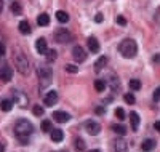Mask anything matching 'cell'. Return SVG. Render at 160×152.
I'll use <instances>...</instances> for the list:
<instances>
[{
	"label": "cell",
	"instance_id": "obj_40",
	"mask_svg": "<svg viewBox=\"0 0 160 152\" xmlns=\"http://www.w3.org/2000/svg\"><path fill=\"white\" fill-rule=\"evenodd\" d=\"M0 54H2V56L5 54V45H3V42L0 43Z\"/></svg>",
	"mask_w": 160,
	"mask_h": 152
},
{
	"label": "cell",
	"instance_id": "obj_5",
	"mask_svg": "<svg viewBox=\"0 0 160 152\" xmlns=\"http://www.w3.org/2000/svg\"><path fill=\"white\" fill-rule=\"evenodd\" d=\"M71 40H72V34L68 29L59 27V29L55 31V42H58V43H69Z\"/></svg>",
	"mask_w": 160,
	"mask_h": 152
},
{
	"label": "cell",
	"instance_id": "obj_34",
	"mask_svg": "<svg viewBox=\"0 0 160 152\" xmlns=\"http://www.w3.org/2000/svg\"><path fill=\"white\" fill-rule=\"evenodd\" d=\"M66 71L71 72V74H77L78 72V67L75 64H68V66H66Z\"/></svg>",
	"mask_w": 160,
	"mask_h": 152
},
{
	"label": "cell",
	"instance_id": "obj_39",
	"mask_svg": "<svg viewBox=\"0 0 160 152\" xmlns=\"http://www.w3.org/2000/svg\"><path fill=\"white\" fill-rule=\"evenodd\" d=\"M154 128H155V130H157V131L160 133V120H157V122L154 123Z\"/></svg>",
	"mask_w": 160,
	"mask_h": 152
},
{
	"label": "cell",
	"instance_id": "obj_6",
	"mask_svg": "<svg viewBox=\"0 0 160 152\" xmlns=\"http://www.w3.org/2000/svg\"><path fill=\"white\" fill-rule=\"evenodd\" d=\"M72 58L75 63H83L87 59V51L83 47H80V45H75L72 48Z\"/></svg>",
	"mask_w": 160,
	"mask_h": 152
},
{
	"label": "cell",
	"instance_id": "obj_7",
	"mask_svg": "<svg viewBox=\"0 0 160 152\" xmlns=\"http://www.w3.org/2000/svg\"><path fill=\"white\" fill-rule=\"evenodd\" d=\"M85 130H87L88 134L96 136V134L101 133V125H99L98 122H95V120H88V122L85 123Z\"/></svg>",
	"mask_w": 160,
	"mask_h": 152
},
{
	"label": "cell",
	"instance_id": "obj_8",
	"mask_svg": "<svg viewBox=\"0 0 160 152\" xmlns=\"http://www.w3.org/2000/svg\"><path fill=\"white\" fill-rule=\"evenodd\" d=\"M56 101H58V93H56L55 90H51V91H48V93L45 94V99H43L45 106L51 107V106L56 104Z\"/></svg>",
	"mask_w": 160,
	"mask_h": 152
},
{
	"label": "cell",
	"instance_id": "obj_22",
	"mask_svg": "<svg viewBox=\"0 0 160 152\" xmlns=\"http://www.w3.org/2000/svg\"><path fill=\"white\" fill-rule=\"evenodd\" d=\"M106 64H108V58H106V56H101V58L95 63V71H96V72H101V69H102Z\"/></svg>",
	"mask_w": 160,
	"mask_h": 152
},
{
	"label": "cell",
	"instance_id": "obj_36",
	"mask_svg": "<svg viewBox=\"0 0 160 152\" xmlns=\"http://www.w3.org/2000/svg\"><path fill=\"white\" fill-rule=\"evenodd\" d=\"M117 24H120V26H127V19H125L123 16H117Z\"/></svg>",
	"mask_w": 160,
	"mask_h": 152
},
{
	"label": "cell",
	"instance_id": "obj_37",
	"mask_svg": "<svg viewBox=\"0 0 160 152\" xmlns=\"http://www.w3.org/2000/svg\"><path fill=\"white\" fill-rule=\"evenodd\" d=\"M102 19H104V16L101 15V13H98V15L95 16V21H96V23H102Z\"/></svg>",
	"mask_w": 160,
	"mask_h": 152
},
{
	"label": "cell",
	"instance_id": "obj_10",
	"mask_svg": "<svg viewBox=\"0 0 160 152\" xmlns=\"http://www.w3.org/2000/svg\"><path fill=\"white\" fill-rule=\"evenodd\" d=\"M35 50H37V53H40V54H47V53H48V45H47V40H45L43 37L37 38Z\"/></svg>",
	"mask_w": 160,
	"mask_h": 152
},
{
	"label": "cell",
	"instance_id": "obj_29",
	"mask_svg": "<svg viewBox=\"0 0 160 152\" xmlns=\"http://www.w3.org/2000/svg\"><path fill=\"white\" fill-rule=\"evenodd\" d=\"M32 112H34V115L40 117V115H43V107L37 104V106H34V107H32Z\"/></svg>",
	"mask_w": 160,
	"mask_h": 152
},
{
	"label": "cell",
	"instance_id": "obj_41",
	"mask_svg": "<svg viewBox=\"0 0 160 152\" xmlns=\"http://www.w3.org/2000/svg\"><path fill=\"white\" fill-rule=\"evenodd\" d=\"M96 114L102 115V114H104V109H102V107H96Z\"/></svg>",
	"mask_w": 160,
	"mask_h": 152
},
{
	"label": "cell",
	"instance_id": "obj_11",
	"mask_svg": "<svg viewBox=\"0 0 160 152\" xmlns=\"http://www.w3.org/2000/svg\"><path fill=\"white\" fill-rule=\"evenodd\" d=\"M11 77H13V71H11V67L10 66H2V71H0V79H2V82H10L11 80Z\"/></svg>",
	"mask_w": 160,
	"mask_h": 152
},
{
	"label": "cell",
	"instance_id": "obj_1",
	"mask_svg": "<svg viewBox=\"0 0 160 152\" xmlns=\"http://www.w3.org/2000/svg\"><path fill=\"white\" fill-rule=\"evenodd\" d=\"M118 51L125 59H131L138 54V43L133 38H123L118 45Z\"/></svg>",
	"mask_w": 160,
	"mask_h": 152
},
{
	"label": "cell",
	"instance_id": "obj_24",
	"mask_svg": "<svg viewBox=\"0 0 160 152\" xmlns=\"http://www.w3.org/2000/svg\"><path fill=\"white\" fill-rule=\"evenodd\" d=\"M74 146H75V149H77L78 152H83V150L87 149V146H85V141L82 139V138H77V139H75V143H74Z\"/></svg>",
	"mask_w": 160,
	"mask_h": 152
},
{
	"label": "cell",
	"instance_id": "obj_35",
	"mask_svg": "<svg viewBox=\"0 0 160 152\" xmlns=\"http://www.w3.org/2000/svg\"><path fill=\"white\" fill-rule=\"evenodd\" d=\"M152 98H154V101L157 103V101H160V87H157L155 88V91H154V94H152Z\"/></svg>",
	"mask_w": 160,
	"mask_h": 152
},
{
	"label": "cell",
	"instance_id": "obj_26",
	"mask_svg": "<svg viewBox=\"0 0 160 152\" xmlns=\"http://www.w3.org/2000/svg\"><path fill=\"white\" fill-rule=\"evenodd\" d=\"M112 128H114V131L118 133L120 136H125V134H127V128H125L123 125H112Z\"/></svg>",
	"mask_w": 160,
	"mask_h": 152
},
{
	"label": "cell",
	"instance_id": "obj_32",
	"mask_svg": "<svg viewBox=\"0 0 160 152\" xmlns=\"http://www.w3.org/2000/svg\"><path fill=\"white\" fill-rule=\"evenodd\" d=\"M115 117H117L118 120H123V119H125V110H123L122 107H117V109H115Z\"/></svg>",
	"mask_w": 160,
	"mask_h": 152
},
{
	"label": "cell",
	"instance_id": "obj_17",
	"mask_svg": "<svg viewBox=\"0 0 160 152\" xmlns=\"http://www.w3.org/2000/svg\"><path fill=\"white\" fill-rule=\"evenodd\" d=\"M37 24H38V26H42V27L48 26V24H50V16L47 15V13H42V15H38V16H37Z\"/></svg>",
	"mask_w": 160,
	"mask_h": 152
},
{
	"label": "cell",
	"instance_id": "obj_15",
	"mask_svg": "<svg viewBox=\"0 0 160 152\" xmlns=\"http://www.w3.org/2000/svg\"><path fill=\"white\" fill-rule=\"evenodd\" d=\"M114 149L115 152H128V144L125 139H117L114 144Z\"/></svg>",
	"mask_w": 160,
	"mask_h": 152
},
{
	"label": "cell",
	"instance_id": "obj_14",
	"mask_svg": "<svg viewBox=\"0 0 160 152\" xmlns=\"http://www.w3.org/2000/svg\"><path fill=\"white\" fill-rule=\"evenodd\" d=\"M88 50L91 53H98L99 51V42H98L96 37H90L88 38Z\"/></svg>",
	"mask_w": 160,
	"mask_h": 152
},
{
	"label": "cell",
	"instance_id": "obj_2",
	"mask_svg": "<svg viewBox=\"0 0 160 152\" xmlns=\"http://www.w3.org/2000/svg\"><path fill=\"white\" fill-rule=\"evenodd\" d=\"M34 131V125L28 120V119H18L15 123V133L18 138H29V134H32Z\"/></svg>",
	"mask_w": 160,
	"mask_h": 152
},
{
	"label": "cell",
	"instance_id": "obj_19",
	"mask_svg": "<svg viewBox=\"0 0 160 152\" xmlns=\"http://www.w3.org/2000/svg\"><path fill=\"white\" fill-rule=\"evenodd\" d=\"M18 27H19V32L21 34H24V35L31 34V24H29V21H21Z\"/></svg>",
	"mask_w": 160,
	"mask_h": 152
},
{
	"label": "cell",
	"instance_id": "obj_23",
	"mask_svg": "<svg viewBox=\"0 0 160 152\" xmlns=\"http://www.w3.org/2000/svg\"><path fill=\"white\" fill-rule=\"evenodd\" d=\"M106 87H108V84H106V80H101V79L95 80V88H96V91H98V93L104 91V90H106Z\"/></svg>",
	"mask_w": 160,
	"mask_h": 152
},
{
	"label": "cell",
	"instance_id": "obj_31",
	"mask_svg": "<svg viewBox=\"0 0 160 152\" xmlns=\"http://www.w3.org/2000/svg\"><path fill=\"white\" fill-rule=\"evenodd\" d=\"M45 56H47V59H48V61H55V59L58 58V54H56V51H55V50H48V53L45 54Z\"/></svg>",
	"mask_w": 160,
	"mask_h": 152
},
{
	"label": "cell",
	"instance_id": "obj_42",
	"mask_svg": "<svg viewBox=\"0 0 160 152\" xmlns=\"http://www.w3.org/2000/svg\"><path fill=\"white\" fill-rule=\"evenodd\" d=\"M3 150H5V144L2 143V146H0V152H3Z\"/></svg>",
	"mask_w": 160,
	"mask_h": 152
},
{
	"label": "cell",
	"instance_id": "obj_21",
	"mask_svg": "<svg viewBox=\"0 0 160 152\" xmlns=\"http://www.w3.org/2000/svg\"><path fill=\"white\" fill-rule=\"evenodd\" d=\"M56 19L61 23V24H66L69 21V15L66 11H62V10H59V11H56Z\"/></svg>",
	"mask_w": 160,
	"mask_h": 152
},
{
	"label": "cell",
	"instance_id": "obj_9",
	"mask_svg": "<svg viewBox=\"0 0 160 152\" xmlns=\"http://www.w3.org/2000/svg\"><path fill=\"white\" fill-rule=\"evenodd\" d=\"M106 84H108L114 91H117V90H120V80H118V77L114 74V72H111L109 74V77H108V80H106Z\"/></svg>",
	"mask_w": 160,
	"mask_h": 152
},
{
	"label": "cell",
	"instance_id": "obj_12",
	"mask_svg": "<svg viewBox=\"0 0 160 152\" xmlns=\"http://www.w3.org/2000/svg\"><path fill=\"white\" fill-rule=\"evenodd\" d=\"M53 117H55V120L58 123H66V122L71 120V115L68 112H64V110H56V112L53 114Z\"/></svg>",
	"mask_w": 160,
	"mask_h": 152
},
{
	"label": "cell",
	"instance_id": "obj_13",
	"mask_svg": "<svg viewBox=\"0 0 160 152\" xmlns=\"http://www.w3.org/2000/svg\"><path fill=\"white\" fill-rule=\"evenodd\" d=\"M130 123H131V130L138 131V127H139V114L138 112H131L130 114Z\"/></svg>",
	"mask_w": 160,
	"mask_h": 152
},
{
	"label": "cell",
	"instance_id": "obj_3",
	"mask_svg": "<svg viewBox=\"0 0 160 152\" xmlns=\"http://www.w3.org/2000/svg\"><path fill=\"white\" fill-rule=\"evenodd\" d=\"M15 64H16V71L22 75H28L31 72V64H29V58L26 56V54L18 50L15 53Z\"/></svg>",
	"mask_w": 160,
	"mask_h": 152
},
{
	"label": "cell",
	"instance_id": "obj_4",
	"mask_svg": "<svg viewBox=\"0 0 160 152\" xmlns=\"http://www.w3.org/2000/svg\"><path fill=\"white\" fill-rule=\"evenodd\" d=\"M38 79H40V90H45L53 82V71L47 64L38 66Z\"/></svg>",
	"mask_w": 160,
	"mask_h": 152
},
{
	"label": "cell",
	"instance_id": "obj_25",
	"mask_svg": "<svg viewBox=\"0 0 160 152\" xmlns=\"http://www.w3.org/2000/svg\"><path fill=\"white\" fill-rule=\"evenodd\" d=\"M11 107H13V101L11 99H2V110L8 112V110H11Z\"/></svg>",
	"mask_w": 160,
	"mask_h": 152
},
{
	"label": "cell",
	"instance_id": "obj_18",
	"mask_svg": "<svg viewBox=\"0 0 160 152\" xmlns=\"http://www.w3.org/2000/svg\"><path fill=\"white\" fill-rule=\"evenodd\" d=\"M141 149H142L144 152H151V150H154V149H155V141H154V139H146V141L142 143Z\"/></svg>",
	"mask_w": 160,
	"mask_h": 152
},
{
	"label": "cell",
	"instance_id": "obj_33",
	"mask_svg": "<svg viewBox=\"0 0 160 152\" xmlns=\"http://www.w3.org/2000/svg\"><path fill=\"white\" fill-rule=\"evenodd\" d=\"M11 11L15 13V15H21V13H22V8H21L19 3H13V5H11Z\"/></svg>",
	"mask_w": 160,
	"mask_h": 152
},
{
	"label": "cell",
	"instance_id": "obj_16",
	"mask_svg": "<svg viewBox=\"0 0 160 152\" xmlns=\"http://www.w3.org/2000/svg\"><path fill=\"white\" fill-rule=\"evenodd\" d=\"M13 96H15V99H16V103H19V106L21 107H26V103H28V98L21 93V91H13Z\"/></svg>",
	"mask_w": 160,
	"mask_h": 152
},
{
	"label": "cell",
	"instance_id": "obj_20",
	"mask_svg": "<svg viewBox=\"0 0 160 152\" xmlns=\"http://www.w3.org/2000/svg\"><path fill=\"white\" fill-rule=\"evenodd\" d=\"M62 138H64V133H62L61 130L56 128V130H53V131H51V139L55 141V143H61V141H62Z\"/></svg>",
	"mask_w": 160,
	"mask_h": 152
},
{
	"label": "cell",
	"instance_id": "obj_30",
	"mask_svg": "<svg viewBox=\"0 0 160 152\" xmlns=\"http://www.w3.org/2000/svg\"><path fill=\"white\" fill-rule=\"evenodd\" d=\"M50 130H51V122L50 120H43L42 122V131L43 133H48Z\"/></svg>",
	"mask_w": 160,
	"mask_h": 152
},
{
	"label": "cell",
	"instance_id": "obj_28",
	"mask_svg": "<svg viewBox=\"0 0 160 152\" xmlns=\"http://www.w3.org/2000/svg\"><path fill=\"white\" fill-rule=\"evenodd\" d=\"M123 99H125L127 104H135V101H136V98H135L131 93H125V94H123Z\"/></svg>",
	"mask_w": 160,
	"mask_h": 152
},
{
	"label": "cell",
	"instance_id": "obj_38",
	"mask_svg": "<svg viewBox=\"0 0 160 152\" xmlns=\"http://www.w3.org/2000/svg\"><path fill=\"white\" fill-rule=\"evenodd\" d=\"M152 63H160V54H155V56H152Z\"/></svg>",
	"mask_w": 160,
	"mask_h": 152
},
{
	"label": "cell",
	"instance_id": "obj_43",
	"mask_svg": "<svg viewBox=\"0 0 160 152\" xmlns=\"http://www.w3.org/2000/svg\"><path fill=\"white\" fill-rule=\"evenodd\" d=\"M90 152H101L99 149H93V150H90Z\"/></svg>",
	"mask_w": 160,
	"mask_h": 152
},
{
	"label": "cell",
	"instance_id": "obj_27",
	"mask_svg": "<svg viewBox=\"0 0 160 152\" xmlns=\"http://www.w3.org/2000/svg\"><path fill=\"white\" fill-rule=\"evenodd\" d=\"M130 88L131 90H141V82L138 80V79H133V80H130Z\"/></svg>",
	"mask_w": 160,
	"mask_h": 152
}]
</instances>
